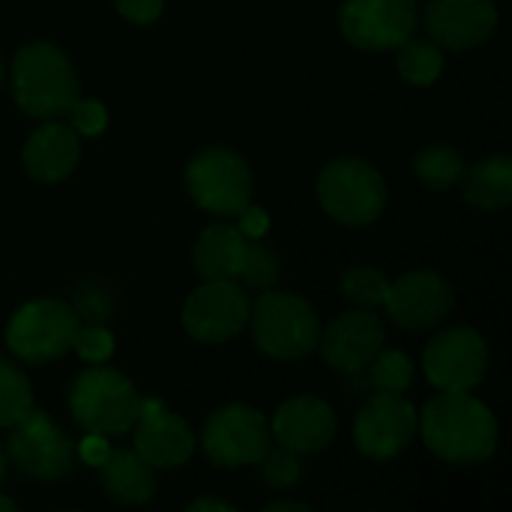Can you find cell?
I'll use <instances>...</instances> for the list:
<instances>
[{
  "label": "cell",
  "instance_id": "15",
  "mask_svg": "<svg viewBox=\"0 0 512 512\" xmlns=\"http://www.w3.org/2000/svg\"><path fill=\"white\" fill-rule=\"evenodd\" d=\"M384 339H387L384 321L372 309H354L333 318L327 330L318 336V345L327 366L345 375H357L384 348Z\"/></svg>",
  "mask_w": 512,
  "mask_h": 512
},
{
  "label": "cell",
  "instance_id": "16",
  "mask_svg": "<svg viewBox=\"0 0 512 512\" xmlns=\"http://www.w3.org/2000/svg\"><path fill=\"white\" fill-rule=\"evenodd\" d=\"M426 27L438 48L465 51L492 39L498 27L495 0H432Z\"/></svg>",
  "mask_w": 512,
  "mask_h": 512
},
{
  "label": "cell",
  "instance_id": "31",
  "mask_svg": "<svg viewBox=\"0 0 512 512\" xmlns=\"http://www.w3.org/2000/svg\"><path fill=\"white\" fill-rule=\"evenodd\" d=\"M66 114H69V126L84 138H96L108 126V111L99 99H75Z\"/></svg>",
  "mask_w": 512,
  "mask_h": 512
},
{
  "label": "cell",
  "instance_id": "37",
  "mask_svg": "<svg viewBox=\"0 0 512 512\" xmlns=\"http://www.w3.org/2000/svg\"><path fill=\"white\" fill-rule=\"evenodd\" d=\"M309 512V504H303V501H273L270 507H267V512Z\"/></svg>",
  "mask_w": 512,
  "mask_h": 512
},
{
  "label": "cell",
  "instance_id": "4",
  "mask_svg": "<svg viewBox=\"0 0 512 512\" xmlns=\"http://www.w3.org/2000/svg\"><path fill=\"white\" fill-rule=\"evenodd\" d=\"M69 411L78 426L93 435H123L138 423L141 396L120 372L96 363V369H87L72 381Z\"/></svg>",
  "mask_w": 512,
  "mask_h": 512
},
{
  "label": "cell",
  "instance_id": "34",
  "mask_svg": "<svg viewBox=\"0 0 512 512\" xmlns=\"http://www.w3.org/2000/svg\"><path fill=\"white\" fill-rule=\"evenodd\" d=\"M237 216H240V231H243L249 240H255V237H261V234L267 231V213H264L261 207L246 204Z\"/></svg>",
  "mask_w": 512,
  "mask_h": 512
},
{
  "label": "cell",
  "instance_id": "13",
  "mask_svg": "<svg viewBox=\"0 0 512 512\" xmlns=\"http://www.w3.org/2000/svg\"><path fill=\"white\" fill-rule=\"evenodd\" d=\"M417 432V408L402 393H375L354 420V444L369 459L399 456Z\"/></svg>",
  "mask_w": 512,
  "mask_h": 512
},
{
  "label": "cell",
  "instance_id": "33",
  "mask_svg": "<svg viewBox=\"0 0 512 512\" xmlns=\"http://www.w3.org/2000/svg\"><path fill=\"white\" fill-rule=\"evenodd\" d=\"M165 0H117V9L132 24H153L162 15Z\"/></svg>",
  "mask_w": 512,
  "mask_h": 512
},
{
  "label": "cell",
  "instance_id": "3",
  "mask_svg": "<svg viewBox=\"0 0 512 512\" xmlns=\"http://www.w3.org/2000/svg\"><path fill=\"white\" fill-rule=\"evenodd\" d=\"M252 342L273 360H303L318 348L321 321L315 309L285 291H264L249 309Z\"/></svg>",
  "mask_w": 512,
  "mask_h": 512
},
{
  "label": "cell",
  "instance_id": "32",
  "mask_svg": "<svg viewBox=\"0 0 512 512\" xmlns=\"http://www.w3.org/2000/svg\"><path fill=\"white\" fill-rule=\"evenodd\" d=\"M75 306H78V312H75V315H84V318H87V321H93V324L105 321V318H108V312H111V300L105 297V291L90 288V285L78 288V294H75Z\"/></svg>",
  "mask_w": 512,
  "mask_h": 512
},
{
  "label": "cell",
  "instance_id": "25",
  "mask_svg": "<svg viewBox=\"0 0 512 512\" xmlns=\"http://www.w3.org/2000/svg\"><path fill=\"white\" fill-rule=\"evenodd\" d=\"M33 411V390L27 375L0 354V426H15Z\"/></svg>",
  "mask_w": 512,
  "mask_h": 512
},
{
  "label": "cell",
  "instance_id": "28",
  "mask_svg": "<svg viewBox=\"0 0 512 512\" xmlns=\"http://www.w3.org/2000/svg\"><path fill=\"white\" fill-rule=\"evenodd\" d=\"M246 288H255V291H267L276 285L279 279V258L273 255V249L267 246H258V243H246V255H243V267H240V276H237Z\"/></svg>",
  "mask_w": 512,
  "mask_h": 512
},
{
  "label": "cell",
  "instance_id": "6",
  "mask_svg": "<svg viewBox=\"0 0 512 512\" xmlns=\"http://www.w3.org/2000/svg\"><path fill=\"white\" fill-rule=\"evenodd\" d=\"M75 330L78 315L72 306L60 300H30L9 318L6 345L18 360L45 366L72 348Z\"/></svg>",
  "mask_w": 512,
  "mask_h": 512
},
{
  "label": "cell",
  "instance_id": "11",
  "mask_svg": "<svg viewBox=\"0 0 512 512\" xmlns=\"http://www.w3.org/2000/svg\"><path fill=\"white\" fill-rule=\"evenodd\" d=\"M249 297L231 279H204L183 303V327L192 339L219 345L246 330Z\"/></svg>",
  "mask_w": 512,
  "mask_h": 512
},
{
  "label": "cell",
  "instance_id": "26",
  "mask_svg": "<svg viewBox=\"0 0 512 512\" xmlns=\"http://www.w3.org/2000/svg\"><path fill=\"white\" fill-rule=\"evenodd\" d=\"M339 285H342L345 300H351L357 309H378L387 303V294H390V279L378 267H369V264L348 267Z\"/></svg>",
  "mask_w": 512,
  "mask_h": 512
},
{
  "label": "cell",
  "instance_id": "17",
  "mask_svg": "<svg viewBox=\"0 0 512 512\" xmlns=\"http://www.w3.org/2000/svg\"><path fill=\"white\" fill-rule=\"evenodd\" d=\"M273 438L294 453H321L336 438V414L315 396H294L273 417Z\"/></svg>",
  "mask_w": 512,
  "mask_h": 512
},
{
  "label": "cell",
  "instance_id": "40",
  "mask_svg": "<svg viewBox=\"0 0 512 512\" xmlns=\"http://www.w3.org/2000/svg\"><path fill=\"white\" fill-rule=\"evenodd\" d=\"M0 81H3V63H0Z\"/></svg>",
  "mask_w": 512,
  "mask_h": 512
},
{
  "label": "cell",
  "instance_id": "5",
  "mask_svg": "<svg viewBox=\"0 0 512 512\" xmlns=\"http://www.w3.org/2000/svg\"><path fill=\"white\" fill-rule=\"evenodd\" d=\"M318 201L342 225H372L387 207V183L375 165L342 156L321 171Z\"/></svg>",
  "mask_w": 512,
  "mask_h": 512
},
{
  "label": "cell",
  "instance_id": "20",
  "mask_svg": "<svg viewBox=\"0 0 512 512\" xmlns=\"http://www.w3.org/2000/svg\"><path fill=\"white\" fill-rule=\"evenodd\" d=\"M249 237L237 225L216 222L201 231L192 249V264L201 279H231L237 282Z\"/></svg>",
  "mask_w": 512,
  "mask_h": 512
},
{
  "label": "cell",
  "instance_id": "2",
  "mask_svg": "<svg viewBox=\"0 0 512 512\" xmlns=\"http://www.w3.org/2000/svg\"><path fill=\"white\" fill-rule=\"evenodd\" d=\"M12 93L24 114L51 120L78 99V78L69 57L51 42H30L12 60Z\"/></svg>",
  "mask_w": 512,
  "mask_h": 512
},
{
  "label": "cell",
  "instance_id": "18",
  "mask_svg": "<svg viewBox=\"0 0 512 512\" xmlns=\"http://www.w3.org/2000/svg\"><path fill=\"white\" fill-rule=\"evenodd\" d=\"M135 453L150 468H180L195 453V432L189 423L165 408L141 414L135 423Z\"/></svg>",
  "mask_w": 512,
  "mask_h": 512
},
{
  "label": "cell",
  "instance_id": "30",
  "mask_svg": "<svg viewBox=\"0 0 512 512\" xmlns=\"http://www.w3.org/2000/svg\"><path fill=\"white\" fill-rule=\"evenodd\" d=\"M72 348L87 363H105L114 354V336L105 327H99V324H90V327H81L78 324L75 339H72Z\"/></svg>",
  "mask_w": 512,
  "mask_h": 512
},
{
  "label": "cell",
  "instance_id": "22",
  "mask_svg": "<svg viewBox=\"0 0 512 512\" xmlns=\"http://www.w3.org/2000/svg\"><path fill=\"white\" fill-rule=\"evenodd\" d=\"M465 177V201L480 210H504L512 201V159L507 153L477 162Z\"/></svg>",
  "mask_w": 512,
  "mask_h": 512
},
{
  "label": "cell",
  "instance_id": "21",
  "mask_svg": "<svg viewBox=\"0 0 512 512\" xmlns=\"http://www.w3.org/2000/svg\"><path fill=\"white\" fill-rule=\"evenodd\" d=\"M99 483L117 504H147L156 495L153 468L135 450H111L99 465Z\"/></svg>",
  "mask_w": 512,
  "mask_h": 512
},
{
  "label": "cell",
  "instance_id": "14",
  "mask_svg": "<svg viewBox=\"0 0 512 512\" xmlns=\"http://www.w3.org/2000/svg\"><path fill=\"white\" fill-rule=\"evenodd\" d=\"M387 315L405 333L435 330L453 309V288L435 270L402 273L387 294Z\"/></svg>",
  "mask_w": 512,
  "mask_h": 512
},
{
  "label": "cell",
  "instance_id": "24",
  "mask_svg": "<svg viewBox=\"0 0 512 512\" xmlns=\"http://www.w3.org/2000/svg\"><path fill=\"white\" fill-rule=\"evenodd\" d=\"M414 171L417 177L429 186V189H450L462 180L465 174V159L456 147L450 144H432L423 147L414 159Z\"/></svg>",
  "mask_w": 512,
  "mask_h": 512
},
{
  "label": "cell",
  "instance_id": "38",
  "mask_svg": "<svg viewBox=\"0 0 512 512\" xmlns=\"http://www.w3.org/2000/svg\"><path fill=\"white\" fill-rule=\"evenodd\" d=\"M12 510H15V504H12L9 498H3V495H0V512H12Z\"/></svg>",
  "mask_w": 512,
  "mask_h": 512
},
{
  "label": "cell",
  "instance_id": "1",
  "mask_svg": "<svg viewBox=\"0 0 512 512\" xmlns=\"http://www.w3.org/2000/svg\"><path fill=\"white\" fill-rule=\"evenodd\" d=\"M426 447L453 465H477L498 447V420L471 393H441L417 417Z\"/></svg>",
  "mask_w": 512,
  "mask_h": 512
},
{
  "label": "cell",
  "instance_id": "12",
  "mask_svg": "<svg viewBox=\"0 0 512 512\" xmlns=\"http://www.w3.org/2000/svg\"><path fill=\"white\" fill-rule=\"evenodd\" d=\"M489 366V348L471 327L441 330L423 354V369L441 393H471Z\"/></svg>",
  "mask_w": 512,
  "mask_h": 512
},
{
  "label": "cell",
  "instance_id": "9",
  "mask_svg": "<svg viewBox=\"0 0 512 512\" xmlns=\"http://www.w3.org/2000/svg\"><path fill=\"white\" fill-rule=\"evenodd\" d=\"M6 453L12 465L33 480H63L75 468V447L63 429L51 423L48 414L30 411L15 426H9Z\"/></svg>",
  "mask_w": 512,
  "mask_h": 512
},
{
  "label": "cell",
  "instance_id": "39",
  "mask_svg": "<svg viewBox=\"0 0 512 512\" xmlns=\"http://www.w3.org/2000/svg\"><path fill=\"white\" fill-rule=\"evenodd\" d=\"M3 474H6V456H3V450H0V483H3Z\"/></svg>",
  "mask_w": 512,
  "mask_h": 512
},
{
  "label": "cell",
  "instance_id": "7",
  "mask_svg": "<svg viewBox=\"0 0 512 512\" xmlns=\"http://www.w3.org/2000/svg\"><path fill=\"white\" fill-rule=\"evenodd\" d=\"M186 189L201 210L237 216L252 201V171L234 150L210 147L186 165Z\"/></svg>",
  "mask_w": 512,
  "mask_h": 512
},
{
  "label": "cell",
  "instance_id": "27",
  "mask_svg": "<svg viewBox=\"0 0 512 512\" xmlns=\"http://www.w3.org/2000/svg\"><path fill=\"white\" fill-rule=\"evenodd\" d=\"M369 381L378 393H405L414 381V363L402 351H378L369 360Z\"/></svg>",
  "mask_w": 512,
  "mask_h": 512
},
{
  "label": "cell",
  "instance_id": "35",
  "mask_svg": "<svg viewBox=\"0 0 512 512\" xmlns=\"http://www.w3.org/2000/svg\"><path fill=\"white\" fill-rule=\"evenodd\" d=\"M108 453H111V447H108L105 435H93V432H90L87 441H81V450H78V456H81L87 465H93V468H99V465L105 462Z\"/></svg>",
  "mask_w": 512,
  "mask_h": 512
},
{
  "label": "cell",
  "instance_id": "29",
  "mask_svg": "<svg viewBox=\"0 0 512 512\" xmlns=\"http://www.w3.org/2000/svg\"><path fill=\"white\" fill-rule=\"evenodd\" d=\"M261 477L270 489H288L294 483L303 480V462L300 453L288 450V447H267V453L261 456Z\"/></svg>",
  "mask_w": 512,
  "mask_h": 512
},
{
  "label": "cell",
  "instance_id": "23",
  "mask_svg": "<svg viewBox=\"0 0 512 512\" xmlns=\"http://www.w3.org/2000/svg\"><path fill=\"white\" fill-rule=\"evenodd\" d=\"M396 66H399V75L408 81V84H417V87H429L432 81H438V75L444 72V54L435 42H423V39H405L399 48H396Z\"/></svg>",
  "mask_w": 512,
  "mask_h": 512
},
{
  "label": "cell",
  "instance_id": "19",
  "mask_svg": "<svg viewBox=\"0 0 512 512\" xmlns=\"http://www.w3.org/2000/svg\"><path fill=\"white\" fill-rule=\"evenodd\" d=\"M78 165V132L51 117L24 144V168L39 183H60Z\"/></svg>",
  "mask_w": 512,
  "mask_h": 512
},
{
  "label": "cell",
  "instance_id": "10",
  "mask_svg": "<svg viewBox=\"0 0 512 512\" xmlns=\"http://www.w3.org/2000/svg\"><path fill=\"white\" fill-rule=\"evenodd\" d=\"M417 0H345L339 12L342 33L363 51H390L417 33Z\"/></svg>",
  "mask_w": 512,
  "mask_h": 512
},
{
  "label": "cell",
  "instance_id": "8",
  "mask_svg": "<svg viewBox=\"0 0 512 512\" xmlns=\"http://www.w3.org/2000/svg\"><path fill=\"white\" fill-rule=\"evenodd\" d=\"M201 447L219 468L258 465L270 447V423L249 405H225L207 417L201 429Z\"/></svg>",
  "mask_w": 512,
  "mask_h": 512
},
{
  "label": "cell",
  "instance_id": "36",
  "mask_svg": "<svg viewBox=\"0 0 512 512\" xmlns=\"http://www.w3.org/2000/svg\"><path fill=\"white\" fill-rule=\"evenodd\" d=\"M189 512H207V510H216V512H237L234 504H225V501H213V498H201V501H195V504H189L186 507Z\"/></svg>",
  "mask_w": 512,
  "mask_h": 512
}]
</instances>
